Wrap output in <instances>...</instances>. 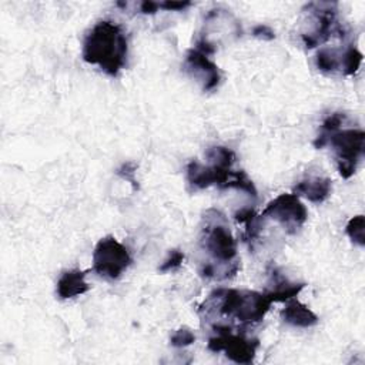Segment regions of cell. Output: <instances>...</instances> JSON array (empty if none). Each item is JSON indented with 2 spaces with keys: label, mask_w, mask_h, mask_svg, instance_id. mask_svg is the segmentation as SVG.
Returning <instances> with one entry per match:
<instances>
[{
  "label": "cell",
  "mask_w": 365,
  "mask_h": 365,
  "mask_svg": "<svg viewBox=\"0 0 365 365\" xmlns=\"http://www.w3.org/2000/svg\"><path fill=\"white\" fill-rule=\"evenodd\" d=\"M304 288V284L291 282L287 277H284L277 268L269 271V284L267 292H264L271 302L288 301L299 294Z\"/></svg>",
  "instance_id": "cell-11"
},
{
  "label": "cell",
  "mask_w": 365,
  "mask_h": 365,
  "mask_svg": "<svg viewBox=\"0 0 365 365\" xmlns=\"http://www.w3.org/2000/svg\"><path fill=\"white\" fill-rule=\"evenodd\" d=\"M365 218L364 215H355L354 218H351L345 227V232L346 235L351 238V241L354 244H356L358 247H364L365 245Z\"/></svg>",
  "instance_id": "cell-18"
},
{
  "label": "cell",
  "mask_w": 365,
  "mask_h": 365,
  "mask_svg": "<svg viewBox=\"0 0 365 365\" xmlns=\"http://www.w3.org/2000/svg\"><path fill=\"white\" fill-rule=\"evenodd\" d=\"M314 27L302 34V41L308 48L327 41L334 33L342 34L344 30L336 24V3H309Z\"/></svg>",
  "instance_id": "cell-9"
},
{
  "label": "cell",
  "mask_w": 365,
  "mask_h": 365,
  "mask_svg": "<svg viewBox=\"0 0 365 365\" xmlns=\"http://www.w3.org/2000/svg\"><path fill=\"white\" fill-rule=\"evenodd\" d=\"M208 164L191 161L187 165V182L194 190H202L210 185L227 188L237 173L231 170L235 154L227 147H212L207 151Z\"/></svg>",
  "instance_id": "cell-4"
},
{
  "label": "cell",
  "mask_w": 365,
  "mask_h": 365,
  "mask_svg": "<svg viewBox=\"0 0 365 365\" xmlns=\"http://www.w3.org/2000/svg\"><path fill=\"white\" fill-rule=\"evenodd\" d=\"M262 218H271L281 224L288 234H295L307 221L305 205L295 194H279L264 208Z\"/></svg>",
  "instance_id": "cell-8"
},
{
  "label": "cell",
  "mask_w": 365,
  "mask_h": 365,
  "mask_svg": "<svg viewBox=\"0 0 365 365\" xmlns=\"http://www.w3.org/2000/svg\"><path fill=\"white\" fill-rule=\"evenodd\" d=\"M289 302L282 309V319L295 328H309L318 322V317L298 299H288Z\"/></svg>",
  "instance_id": "cell-14"
},
{
  "label": "cell",
  "mask_w": 365,
  "mask_h": 365,
  "mask_svg": "<svg viewBox=\"0 0 365 365\" xmlns=\"http://www.w3.org/2000/svg\"><path fill=\"white\" fill-rule=\"evenodd\" d=\"M204 221L205 224L201 228L200 238V244L204 252H207V255H210L214 262L221 264V267H238L235 261L237 244L224 215L218 210H208L204 215ZM214 262L210 264L212 265ZM228 275L231 277L230 272Z\"/></svg>",
  "instance_id": "cell-3"
},
{
  "label": "cell",
  "mask_w": 365,
  "mask_h": 365,
  "mask_svg": "<svg viewBox=\"0 0 365 365\" xmlns=\"http://www.w3.org/2000/svg\"><path fill=\"white\" fill-rule=\"evenodd\" d=\"M365 133L361 128L336 130L327 137V143L334 150L336 168L342 178H349L364 155Z\"/></svg>",
  "instance_id": "cell-5"
},
{
  "label": "cell",
  "mask_w": 365,
  "mask_h": 365,
  "mask_svg": "<svg viewBox=\"0 0 365 365\" xmlns=\"http://www.w3.org/2000/svg\"><path fill=\"white\" fill-rule=\"evenodd\" d=\"M362 63V53L354 47L349 46L348 48H345L341 54V70L344 71V74L346 76H352L358 71L359 66Z\"/></svg>",
  "instance_id": "cell-17"
},
{
  "label": "cell",
  "mask_w": 365,
  "mask_h": 365,
  "mask_svg": "<svg viewBox=\"0 0 365 365\" xmlns=\"http://www.w3.org/2000/svg\"><path fill=\"white\" fill-rule=\"evenodd\" d=\"M130 264L128 250L111 235L101 238L93 251V271L103 278H120Z\"/></svg>",
  "instance_id": "cell-7"
},
{
  "label": "cell",
  "mask_w": 365,
  "mask_h": 365,
  "mask_svg": "<svg viewBox=\"0 0 365 365\" xmlns=\"http://www.w3.org/2000/svg\"><path fill=\"white\" fill-rule=\"evenodd\" d=\"M86 274L78 269L64 271L57 281V294L61 299L74 298L88 291V284L84 279Z\"/></svg>",
  "instance_id": "cell-13"
},
{
  "label": "cell",
  "mask_w": 365,
  "mask_h": 365,
  "mask_svg": "<svg viewBox=\"0 0 365 365\" xmlns=\"http://www.w3.org/2000/svg\"><path fill=\"white\" fill-rule=\"evenodd\" d=\"M184 259V254L178 250H173L168 252V257L163 261V264L158 267V271L160 272H168V271H173L175 268H178L181 265Z\"/></svg>",
  "instance_id": "cell-19"
},
{
  "label": "cell",
  "mask_w": 365,
  "mask_h": 365,
  "mask_svg": "<svg viewBox=\"0 0 365 365\" xmlns=\"http://www.w3.org/2000/svg\"><path fill=\"white\" fill-rule=\"evenodd\" d=\"M345 120H346V114H344V113H332V114H329V115L324 120L318 137L314 140V147H315V148H322V147H325V145H327V144H325V143H327V137H328L331 133L339 130Z\"/></svg>",
  "instance_id": "cell-16"
},
{
  "label": "cell",
  "mask_w": 365,
  "mask_h": 365,
  "mask_svg": "<svg viewBox=\"0 0 365 365\" xmlns=\"http://www.w3.org/2000/svg\"><path fill=\"white\" fill-rule=\"evenodd\" d=\"M252 33H254L255 36H261V37H265V33H267L268 36H272V37H274L272 30H271L269 27H267V26H257Z\"/></svg>",
  "instance_id": "cell-22"
},
{
  "label": "cell",
  "mask_w": 365,
  "mask_h": 365,
  "mask_svg": "<svg viewBox=\"0 0 365 365\" xmlns=\"http://www.w3.org/2000/svg\"><path fill=\"white\" fill-rule=\"evenodd\" d=\"M332 191V181L327 177H308L299 181L295 188V195H302L314 204L324 202Z\"/></svg>",
  "instance_id": "cell-12"
},
{
  "label": "cell",
  "mask_w": 365,
  "mask_h": 365,
  "mask_svg": "<svg viewBox=\"0 0 365 365\" xmlns=\"http://www.w3.org/2000/svg\"><path fill=\"white\" fill-rule=\"evenodd\" d=\"M214 336L208 339V349L212 352H225V355L237 364H251L257 348L258 339L247 338L244 331L235 334L232 327L227 324H214Z\"/></svg>",
  "instance_id": "cell-6"
},
{
  "label": "cell",
  "mask_w": 365,
  "mask_h": 365,
  "mask_svg": "<svg viewBox=\"0 0 365 365\" xmlns=\"http://www.w3.org/2000/svg\"><path fill=\"white\" fill-rule=\"evenodd\" d=\"M128 41L120 24L101 20L86 34L83 41V60L98 66L106 74L115 77L125 66Z\"/></svg>",
  "instance_id": "cell-1"
},
{
  "label": "cell",
  "mask_w": 365,
  "mask_h": 365,
  "mask_svg": "<svg viewBox=\"0 0 365 365\" xmlns=\"http://www.w3.org/2000/svg\"><path fill=\"white\" fill-rule=\"evenodd\" d=\"M341 51L336 48L321 47L315 56V63L318 70L322 73H334L341 68Z\"/></svg>",
  "instance_id": "cell-15"
},
{
  "label": "cell",
  "mask_w": 365,
  "mask_h": 365,
  "mask_svg": "<svg viewBox=\"0 0 365 365\" xmlns=\"http://www.w3.org/2000/svg\"><path fill=\"white\" fill-rule=\"evenodd\" d=\"M158 9H160V3H155V1H143L140 4V10L144 14H153L158 11Z\"/></svg>",
  "instance_id": "cell-21"
},
{
  "label": "cell",
  "mask_w": 365,
  "mask_h": 365,
  "mask_svg": "<svg viewBox=\"0 0 365 365\" xmlns=\"http://www.w3.org/2000/svg\"><path fill=\"white\" fill-rule=\"evenodd\" d=\"M208 56V53L194 47L188 50L184 60V70L202 84L204 91L214 90L221 78L217 64Z\"/></svg>",
  "instance_id": "cell-10"
},
{
  "label": "cell",
  "mask_w": 365,
  "mask_h": 365,
  "mask_svg": "<svg viewBox=\"0 0 365 365\" xmlns=\"http://www.w3.org/2000/svg\"><path fill=\"white\" fill-rule=\"evenodd\" d=\"M271 304L268 297L261 292L220 288L210 294L200 312L204 314V318L218 315L235 321L241 328H245L261 322Z\"/></svg>",
  "instance_id": "cell-2"
},
{
  "label": "cell",
  "mask_w": 365,
  "mask_h": 365,
  "mask_svg": "<svg viewBox=\"0 0 365 365\" xmlns=\"http://www.w3.org/2000/svg\"><path fill=\"white\" fill-rule=\"evenodd\" d=\"M195 341V335L187 329V328H181L178 331H175V334L171 336L170 344L175 348H182L187 345H191Z\"/></svg>",
  "instance_id": "cell-20"
}]
</instances>
